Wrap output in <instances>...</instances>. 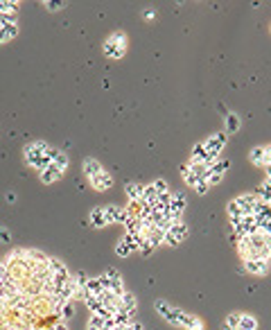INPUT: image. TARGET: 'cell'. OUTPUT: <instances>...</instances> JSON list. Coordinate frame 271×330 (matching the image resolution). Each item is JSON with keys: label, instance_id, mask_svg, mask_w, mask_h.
Listing matches in <instances>:
<instances>
[{"label": "cell", "instance_id": "cell-18", "mask_svg": "<svg viewBox=\"0 0 271 330\" xmlns=\"http://www.w3.org/2000/svg\"><path fill=\"white\" fill-rule=\"evenodd\" d=\"M61 174H64L61 170H57L54 165H50V168H45L43 172H39V179L43 183H54V181H59L61 179Z\"/></svg>", "mask_w": 271, "mask_h": 330}, {"label": "cell", "instance_id": "cell-20", "mask_svg": "<svg viewBox=\"0 0 271 330\" xmlns=\"http://www.w3.org/2000/svg\"><path fill=\"white\" fill-rule=\"evenodd\" d=\"M235 330H258V319L253 315H242L240 312V326Z\"/></svg>", "mask_w": 271, "mask_h": 330}, {"label": "cell", "instance_id": "cell-15", "mask_svg": "<svg viewBox=\"0 0 271 330\" xmlns=\"http://www.w3.org/2000/svg\"><path fill=\"white\" fill-rule=\"evenodd\" d=\"M124 190H127V195H129V202H140V199H143L145 186L143 183H136V181H129L127 186H124Z\"/></svg>", "mask_w": 271, "mask_h": 330}, {"label": "cell", "instance_id": "cell-27", "mask_svg": "<svg viewBox=\"0 0 271 330\" xmlns=\"http://www.w3.org/2000/svg\"><path fill=\"white\" fill-rule=\"evenodd\" d=\"M181 174H183V181H185L190 188H194V186L199 183V179L194 177V174L190 172V170H187V165H183V168H181Z\"/></svg>", "mask_w": 271, "mask_h": 330}, {"label": "cell", "instance_id": "cell-21", "mask_svg": "<svg viewBox=\"0 0 271 330\" xmlns=\"http://www.w3.org/2000/svg\"><path fill=\"white\" fill-rule=\"evenodd\" d=\"M143 204H147V206H156V202H158V192L154 190V186L149 183V186H145V190H143V199H140Z\"/></svg>", "mask_w": 271, "mask_h": 330}, {"label": "cell", "instance_id": "cell-6", "mask_svg": "<svg viewBox=\"0 0 271 330\" xmlns=\"http://www.w3.org/2000/svg\"><path fill=\"white\" fill-rule=\"evenodd\" d=\"M244 269L249 274H253V276H265L269 271V260H265V258H247L244 260Z\"/></svg>", "mask_w": 271, "mask_h": 330}, {"label": "cell", "instance_id": "cell-44", "mask_svg": "<svg viewBox=\"0 0 271 330\" xmlns=\"http://www.w3.org/2000/svg\"><path fill=\"white\" fill-rule=\"evenodd\" d=\"M269 181H271V168H269Z\"/></svg>", "mask_w": 271, "mask_h": 330}, {"label": "cell", "instance_id": "cell-2", "mask_svg": "<svg viewBox=\"0 0 271 330\" xmlns=\"http://www.w3.org/2000/svg\"><path fill=\"white\" fill-rule=\"evenodd\" d=\"M124 50H127V36H124V32H113V34L104 41V54H106L108 59L124 57Z\"/></svg>", "mask_w": 271, "mask_h": 330}, {"label": "cell", "instance_id": "cell-19", "mask_svg": "<svg viewBox=\"0 0 271 330\" xmlns=\"http://www.w3.org/2000/svg\"><path fill=\"white\" fill-rule=\"evenodd\" d=\"M102 170H104V168L99 165L97 158H84V174H86V179H90V177H95V174H99Z\"/></svg>", "mask_w": 271, "mask_h": 330}, {"label": "cell", "instance_id": "cell-37", "mask_svg": "<svg viewBox=\"0 0 271 330\" xmlns=\"http://www.w3.org/2000/svg\"><path fill=\"white\" fill-rule=\"evenodd\" d=\"M43 7L45 9H50V11H57V9H64V2H43Z\"/></svg>", "mask_w": 271, "mask_h": 330}, {"label": "cell", "instance_id": "cell-12", "mask_svg": "<svg viewBox=\"0 0 271 330\" xmlns=\"http://www.w3.org/2000/svg\"><path fill=\"white\" fill-rule=\"evenodd\" d=\"M136 308H138V301H136V294H131V292H124V294L120 296V312H127V315H133V312H136Z\"/></svg>", "mask_w": 271, "mask_h": 330}, {"label": "cell", "instance_id": "cell-32", "mask_svg": "<svg viewBox=\"0 0 271 330\" xmlns=\"http://www.w3.org/2000/svg\"><path fill=\"white\" fill-rule=\"evenodd\" d=\"M224 181V174H217V172H210L208 174V186H217V183H222Z\"/></svg>", "mask_w": 271, "mask_h": 330}, {"label": "cell", "instance_id": "cell-34", "mask_svg": "<svg viewBox=\"0 0 271 330\" xmlns=\"http://www.w3.org/2000/svg\"><path fill=\"white\" fill-rule=\"evenodd\" d=\"M185 330H203V321L199 317H192V321H190V326Z\"/></svg>", "mask_w": 271, "mask_h": 330}, {"label": "cell", "instance_id": "cell-13", "mask_svg": "<svg viewBox=\"0 0 271 330\" xmlns=\"http://www.w3.org/2000/svg\"><path fill=\"white\" fill-rule=\"evenodd\" d=\"M124 231L127 235H140L145 233V224L140 217H127V222H124Z\"/></svg>", "mask_w": 271, "mask_h": 330}, {"label": "cell", "instance_id": "cell-16", "mask_svg": "<svg viewBox=\"0 0 271 330\" xmlns=\"http://www.w3.org/2000/svg\"><path fill=\"white\" fill-rule=\"evenodd\" d=\"M89 222H90V226H95V228H102V226H106V215H104V208H93L90 211V215H89Z\"/></svg>", "mask_w": 271, "mask_h": 330}, {"label": "cell", "instance_id": "cell-4", "mask_svg": "<svg viewBox=\"0 0 271 330\" xmlns=\"http://www.w3.org/2000/svg\"><path fill=\"white\" fill-rule=\"evenodd\" d=\"M104 281H106V290L108 292H113L115 296H122L124 292V281H122V276H120L115 269H106L104 271Z\"/></svg>", "mask_w": 271, "mask_h": 330}, {"label": "cell", "instance_id": "cell-28", "mask_svg": "<svg viewBox=\"0 0 271 330\" xmlns=\"http://www.w3.org/2000/svg\"><path fill=\"white\" fill-rule=\"evenodd\" d=\"M104 317H99V315H90V319H89V326L86 328H93V330H104Z\"/></svg>", "mask_w": 271, "mask_h": 330}, {"label": "cell", "instance_id": "cell-25", "mask_svg": "<svg viewBox=\"0 0 271 330\" xmlns=\"http://www.w3.org/2000/svg\"><path fill=\"white\" fill-rule=\"evenodd\" d=\"M231 168V161H224V158H217L215 163L210 165V172H217V174H226V170Z\"/></svg>", "mask_w": 271, "mask_h": 330}, {"label": "cell", "instance_id": "cell-42", "mask_svg": "<svg viewBox=\"0 0 271 330\" xmlns=\"http://www.w3.org/2000/svg\"><path fill=\"white\" fill-rule=\"evenodd\" d=\"M5 199H7L9 204H14V202H16V195H14V192H7V197H5Z\"/></svg>", "mask_w": 271, "mask_h": 330}, {"label": "cell", "instance_id": "cell-24", "mask_svg": "<svg viewBox=\"0 0 271 330\" xmlns=\"http://www.w3.org/2000/svg\"><path fill=\"white\" fill-rule=\"evenodd\" d=\"M224 124H226V133H235L237 129H240V118H237L235 113H226Z\"/></svg>", "mask_w": 271, "mask_h": 330}, {"label": "cell", "instance_id": "cell-17", "mask_svg": "<svg viewBox=\"0 0 271 330\" xmlns=\"http://www.w3.org/2000/svg\"><path fill=\"white\" fill-rule=\"evenodd\" d=\"M48 274L50 276H61V274H68V267H66L59 258H50L48 260Z\"/></svg>", "mask_w": 271, "mask_h": 330}, {"label": "cell", "instance_id": "cell-33", "mask_svg": "<svg viewBox=\"0 0 271 330\" xmlns=\"http://www.w3.org/2000/svg\"><path fill=\"white\" fill-rule=\"evenodd\" d=\"M61 317H64V319H70V317L75 315V308H73V301H70V303H66L64 308H61Z\"/></svg>", "mask_w": 271, "mask_h": 330}, {"label": "cell", "instance_id": "cell-5", "mask_svg": "<svg viewBox=\"0 0 271 330\" xmlns=\"http://www.w3.org/2000/svg\"><path fill=\"white\" fill-rule=\"evenodd\" d=\"M48 149H50V145L43 143V140H32V143H27V145H25V149H23L27 165H32V163H34L39 156H43Z\"/></svg>", "mask_w": 271, "mask_h": 330}, {"label": "cell", "instance_id": "cell-9", "mask_svg": "<svg viewBox=\"0 0 271 330\" xmlns=\"http://www.w3.org/2000/svg\"><path fill=\"white\" fill-rule=\"evenodd\" d=\"M235 202H237V206H240L242 215H251V213H253V206H256V202H258V195H256V192H249V195H240Z\"/></svg>", "mask_w": 271, "mask_h": 330}, {"label": "cell", "instance_id": "cell-38", "mask_svg": "<svg viewBox=\"0 0 271 330\" xmlns=\"http://www.w3.org/2000/svg\"><path fill=\"white\" fill-rule=\"evenodd\" d=\"M262 165L271 168V145H265V161H262Z\"/></svg>", "mask_w": 271, "mask_h": 330}, {"label": "cell", "instance_id": "cell-11", "mask_svg": "<svg viewBox=\"0 0 271 330\" xmlns=\"http://www.w3.org/2000/svg\"><path fill=\"white\" fill-rule=\"evenodd\" d=\"M104 292H106V281H104V276L89 278V283H86V294H90V296H102Z\"/></svg>", "mask_w": 271, "mask_h": 330}, {"label": "cell", "instance_id": "cell-39", "mask_svg": "<svg viewBox=\"0 0 271 330\" xmlns=\"http://www.w3.org/2000/svg\"><path fill=\"white\" fill-rule=\"evenodd\" d=\"M265 246H267V258L271 260V237L265 235Z\"/></svg>", "mask_w": 271, "mask_h": 330}, {"label": "cell", "instance_id": "cell-14", "mask_svg": "<svg viewBox=\"0 0 271 330\" xmlns=\"http://www.w3.org/2000/svg\"><path fill=\"white\" fill-rule=\"evenodd\" d=\"M187 165V170H190V172L194 174V177L199 179V181H208V174H210V168H208L206 163H185Z\"/></svg>", "mask_w": 271, "mask_h": 330}, {"label": "cell", "instance_id": "cell-8", "mask_svg": "<svg viewBox=\"0 0 271 330\" xmlns=\"http://www.w3.org/2000/svg\"><path fill=\"white\" fill-rule=\"evenodd\" d=\"M104 215H106V224H115V222H120V224H124L127 222V211L124 208H120V206H106L104 208Z\"/></svg>", "mask_w": 271, "mask_h": 330}, {"label": "cell", "instance_id": "cell-26", "mask_svg": "<svg viewBox=\"0 0 271 330\" xmlns=\"http://www.w3.org/2000/svg\"><path fill=\"white\" fill-rule=\"evenodd\" d=\"M249 158H251L253 165H262V161H265V147H253L251 154H249Z\"/></svg>", "mask_w": 271, "mask_h": 330}, {"label": "cell", "instance_id": "cell-22", "mask_svg": "<svg viewBox=\"0 0 271 330\" xmlns=\"http://www.w3.org/2000/svg\"><path fill=\"white\" fill-rule=\"evenodd\" d=\"M256 195H258L260 202H265V204H269V206H271V181H269V179L260 183V188H258Z\"/></svg>", "mask_w": 271, "mask_h": 330}, {"label": "cell", "instance_id": "cell-41", "mask_svg": "<svg viewBox=\"0 0 271 330\" xmlns=\"http://www.w3.org/2000/svg\"><path fill=\"white\" fill-rule=\"evenodd\" d=\"M0 240H2V242H9V240H11V235H9L7 231H0Z\"/></svg>", "mask_w": 271, "mask_h": 330}, {"label": "cell", "instance_id": "cell-36", "mask_svg": "<svg viewBox=\"0 0 271 330\" xmlns=\"http://www.w3.org/2000/svg\"><path fill=\"white\" fill-rule=\"evenodd\" d=\"M194 190H197V195H206V192L210 190V186H208V181H199L197 186H194Z\"/></svg>", "mask_w": 271, "mask_h": 330}, {"label": "cell", "instance_id": "cell-3", "mask_svg": "<svg viewBox=\"0 0 271 330\" xmlns=\"http://www.w3.org/2000/svg\"><path fill=\"white\" fill-rule=\"evenodd\" d=\"M226 131H219L215 133V136H210L208 140H203V147H206V154H208V161L215 163L217 158H219V154H222L224 145H226Z\"/></svg>", "mask_w": 271, "mask_h": 330}, {"label": "cell", "instance_id": "cell-31", "mask_svg": "<svg viewBox=\"0 0 271 330\" xmlns=\"http://www.w3.org/2000/svg\"><path fill=\"white\" fill-rule=\"evenodd\" d=\"M224 326H228L231 330H235L237 326H240V312H233V315H228L226 317V324Z\"/></svg>", "mask_w": 271, "mask_h": 330}, {"label": "cell", "instance_id": "cell-30", "mask_svg": "<svg viewBox=\"0 0 271 330\" xmlns=\"http://www.w3.org/2000/svg\"><path fill=\"white\" fill-rule=\"evenodd\" d=\"M16 7H18V2H7V0H0V14H16Z\"/></svg>", "mask_w": 271, "mask_h": 330}, {"label": "cell", "instance_id": "cell-35", "mask_svg": "<svg viewBox=\"0 0 271 330\" xmlns=\"http://www.w3.org/2000/svg\"><path fill=\"white\" fill-rule=\"evenodd\" d=\"M163 244H168V246H179V244H181V240H177L174 235L165 233V237H163Z\"/></svg>", "mask_w": 271, "mask_h": 330}, {"label": "cell", "instance_id": "cell-7", "mask_svg": "<svg viewBox=\"0 0 271 330\" xmlns=\"http://www.w3.org/2000/svg\"><path fill=\"white\" fill-rule=\"evenodd\" d=\"M89 183L93 186V190H99V192H104V190H108V188L113 186V177L108 172H99V174H95V177H90L89 179Z\"/></svg>", "mask_w": 271, "mask_h": 330}, {"label": "cell", "instance_id": "cell-10", "mask_svg": "<svg viewBox=\"0 0 271 330\" xmlns=\"http://www.w3.org/2000/svg\"><path fill=\"white\" fill-rule=\"evenodd\" d=\"M48 156H50V161H52V165H54L57 170H61V172H64V170L68 168V154H66V152L50 147V149H48Z\"/></svg>", "mask_w": 271, "mask_h": 330}, {"label": "cell", "instance_id": "cell-40", "mask_svg": "<svg viewBox=\"0 0 271 330\" xmlns=\"http://www.w3.org/2000/svg\"><path fill=\"white\" fill-rule=\"evenodd\" d=\"M143 16H145V20H154V18H156V11H154V9H147Z\"/></svg>", "mask_w": 271, "mask_h": 330}, {"label": "cell", "instance_id": "cell-23", "mask_svg": "<svg viewBox=\"0 0 271 330\" xmlns=\"http://www.w3.org/2000/svg\"><path fill=\"white\" fill-rule=\"evenodd\" d=\"M170 235H174L177 240H181L183 242V237L187 235V226H185V222H172V226H170Z\"/></svg>", "mask_w": 271, "mask_h": 330}, {"label": "cell", "instance_id": "cell-29", "mask_svg": "<svg viewBox=\"0 0 271 330\" xmlns=\"http://www.w3.org/2000/svg\"><path fill=\"white\" fill-rule=\"evenodd\" d=\"M154 190L158 192V195H165V192H170V186H168V181L165 179H154Z\"/></svg>", "mask_w": 271, "mask_h": 330}, {"label": "cell", "instance_id": "cell-43", "mask_svg": "<svg viewBox=\"0 0 271 330\" xmlns=\"http://www.w3.org/2000/svg\"><path fill=\"white\" fill-rule=\"evenodd\" d=\"M222 330H231V328H228V326H224V328H222Z\"/></svg>", "mask_w": 271, "mask_h": 330}, {"label": "cell", "instance_id": "cell-1", "mask_svg": "<svg viewBox=\"0 0 271 330\" xmlns=\"http://www.w3.org/2000/svg\"><path fill=\"white\" fill-rule=\"evenodd\" d=\"M156 312L163 317V319L168 321V324H172V326H179V328H183L185 330L187 326H190V321H192V317L194 315H187L185 310H181V308H174V306H170L168 301H156Z\"/></svg>", "mask_w": 271, "mask_h": 330}]
</instances>
